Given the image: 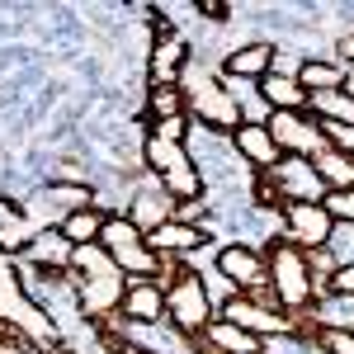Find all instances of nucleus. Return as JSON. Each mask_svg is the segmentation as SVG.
<instances>
[{
	"label": "nucleus",
	"mask_w": 354,
	"mask_h": 354,
	"mask_svg": "<svg viewBox=\"0 0 354 354\" xmlns=\"http://www.w3.org/2000/svg\"><path fill=\"white\" fill-rule=\"evenodd\" d=\"M71 279H76V312L85 322H109L123 307V293H128V279L123 270L109 260L104 245H76L71 250Z\"/></svg>",
	"instance_id": "nucleus-1"
},
{
	"label": "nucleus",
	"mask_w": 354,
	"mask_h": 354,
	"mask_svg": "<svg viewBox=\"0 0 354 354\" xmlns=\"http://www.w3.org/2000/svg\"><path fill=\"white\" fill-rule=\"evenodd\" d=\"M142 165H147V175L161 185L170 198H175V208H189L203 198V170L194 161L189 142H161V137H142Z\"/></svg>",
	"instance_id": "nucleus-2"
},
{
	"label": "nucleus",
	"mask_w": 354,
	"mask_h": 354,
	"mask_svg": "<svg viewBox=\"0 0 354 354\" xmlns=\"http://www.w3.org/2000/svg\"><path fill=\"white\" fill-rule=\"evenodd\" d=\"M265 265H270V288L279 307L288 312V317H307L312 307H317V283H312V270H307V250H298L293 241H283V236H274L265 245Z\"/></svg>",
	"instance_id": "nucleus-3"
},
{
	"label": "nucleus",
	"mask_w": 354,
	"mask_h": 354,
	"mask_svg": "<svg viewBox=\"0 0 354 354\" xmlns=\"http://www.w3.org/2000/svg\"><path fill=\"white\" fill-rule=\"evenodd\" d=\"M100 245L109 250V260L123 270V279H161L165 283L170 274L180 270V260H161V255L147 245V232H137L123 213H109Z\"/></svg>",
	"instance_id": "nucleus-4"
},
{
	"label": "nucleus",
	"mask_w": 354,
	"mask_h": 354,
	"mask_svg": "<svg viewBox=\"0 0 354 354\" xmlns=\"http://www.w3.org/2000/svg\"><path fill=\"white\" fill-rule=\"evenodd\" d=\"M180 90H185V104H189L194 128H208V133H222V137H232L236 128H241V109H236V100H232V90L222 85L218 71L189 66L185 81H180Z\"/></svg>",
	"instance_id": "nucleus-5"
},
{
	"label": "nucleus",
	"mask_w": 354,
	"mask_h": 354,
	"mask_svg": "<svg viewBox=\"0 0 354 354\" xmlns=\"http://www.w3.org/2000/svg\"><path fill=\"white\" fill-rule=\"evenodd\" d=\"M213 317H218V302L208 293L203 274L180 265L165 279V322L180 330L185 340H194V335H203V330L213 326Z\"/></svg>",
	"instance_id": "nucleus-6"
},
{
	"label": "nucleus",
	"mask_w": 354,
	"mask_h": 354,
	"mask_svg": "<svg viewBox=\"0 0 354 354\" xmlns=\"http://www.w3.org/2000/svg\"><path fill=\"white\" fill-rule=\"evenodd\" d=\"M270 137L279 142V151L283 156H302V161H317L322 151H326V133H322V123L312 118V113H288L279 109L270 113Z\"/></svg>",
	"instance_id": "nucleus-7"
},
{
	"label": "nucleus",
	"mask_w": 354,
	"mask_h": 354,
	"mask_svg": "<svg viewBox=\"0 0 354 354\" xmlns=\"http://www.w3.org/2000/svg\"><path fill=\"white\" fill-rule=\"evenodd\" d=\"M213 270L236 288V293H255L260 283H270V265H265V250H255V245L245 241H232L222 245L218 255H213Z\"/></svg>",
	"instance_id": "nucleus-8"
},
{
	"label": "nucleus",
	"mask_w": 354,
	"mask_h": 354,
	"mask_svg": "<svg viewBox=\"0 0 354 354\" xmlns=\"http://www.w3.org/2000/svg\"><path fill=\"white\" fill-rule=\"evenodd\" d=\"M279 218H283V241H293L298 250H322L335 227L326 203H283Z\"/></svg>",
	"instance_id": "nucleus-9"
},
{
	"label": "nucleus",
	"mask_w": 354,
	"mask_h": 354,
	"mask_svg": "<svg viewBox=\"0 0 354 354\" xmlns=\"http://www.w3.org/2000/svg\"><path fill=\"white\" fill-rule=\"evenodd\" d=\"M279 194H283V203H326V185L317 180V165L302 161V156H283L279 170H270Z\"/></svg>",
	"instance_id": "nucleus-10"
},
{
	"label": "nucleus",
	"mask_w": 354,
	"mask_h": 354,
	"mask_svg": "<svg viewBox=\"0 0 354 354\" xmlns=\"http://www.w3.org/2000/svg\"><path fill=\"white\" fill-rule=\"evenodd\" d=\"M123 218L133 222L137 232H147V236H151L156 227H165V222L175 218V198H170L156 180H142V185L128 194V213H123Z\"/></svg>",
	"instance_id": "nucleus-11"
},
{
	"label": "nucleus",
	"mask_w": 354,
	"mask_h": 354,
	"mask_svg": "<svg viewBox=\"0 0 354 354\" xmlns=\"http://www.w3.org/2000/svg\"><path fill=\"white\" fill-rule=\"evenodd\" d=\"M227 142H232V151L241 156V165H250L255 175H270V170H279V161H283V151H279V142L270 137L265 123H241Z\"/></svg>",
	"instance_id": "nucleus-12"
},
{
	"label": "nucleus",
	"mask_w": 354,
	"mask_h": 354,
	"mask_svg": "<svg viewBox=\"0 0 354 354\" xmlns=\"http://www.w3.org/2000/svg\"><path fill=\"white\" fill-rule=\"evenodd\" d=\"M147 245L161 255V260H189L198 255L203 245H208V227H198V222H185V218H170L165 227H156Z\"/></svg>",
	"instance_id": "nucleus-13"
},
{
	"label": "nucleus",
	"mask_w": 354,
	"mask_h": 354,
	"mask_svg": "<svg viewBox=\"0 0 354 354\" xmlns=\"http://www.w3.org/2000/svg\"><path fill=\"white\" fill-rule=\"evenodd\" d=\"M118 317L133 322V326H156V322H165V283L161 279H128V293H123Z\"/></svg>",
	"instance_id": "nucleus-14"
},
{
	"label": "nucleus",
	"mask_w": 354,
	"mask_h": 354,
	"mask_svg": "<svg viewBox=\"0 0 354 354\" xmlns=\"http://www.w3.org/2000/svg\"><path fill=\"white\" fill-rule=\"evenodd\" d=\"M189 71V43L175 33L165 43H151V57H147V85L151 90H165V85H180Z\"/></svg>",
	"instance_id": "nucleus-15"
},
{
	"label": "nucleus",
	"mask_w": 354,
	"mask_h": 354,
	"mask_svg": "<svg viewBox=\"0 0 354 354\" xmlns=\"http://www.w3.org/2000/svg\"><path fill=\"white\" fill-rule=\"evenodd\" d=\"M71 250L76 245L62 236V227H38L28 232V241L15 250L19 265H57V270H71Z\"/></svg>",
	"instance_id": "nucleus-16"
},
{
	"label": "nucleus",
	"mask_w": 354,
	"mask_h": 354,
	"mask_svg": "<svg viewBox=\"0 0 354 354\" xmlns=\"http://www.w3.org/2000/svg\"><path fill=\"white\" fill-rule=\"evenodd\" d=\"M274 43H265V38H260V43H245V48H232V53H227V62H222V71L218 76H227V81H265V76H270L274 71Z\"/></svg>",
	"instance_id": "nucleus-17"
},
{
	"label": "nucleus",
	"mask_w": 354,
	"mask_h": 354,
	"mask_svg": "<svg viewBox=\"0 0 354 354\" xmlns=\"http://www.w3.org/2000/svg\"><path fill=\"white\" fill-rule=\"evenodd\" d=\"M203 345L213 354H270V340L241 330L236 322H227V317H213V326L203 330Z\"/></svg>",
	"instance_id": "nucleus-18"
},
{
	"label": "nucleus",
	"mask_w": 354,
	"mask_h": 354,
	"mask_svg": "<svg viewBox=\"0 0 354 354\" xmlns=\"http://www.w3.org/2000/svg\"><path fill=\"white\" fill-rule=\"evenodd\" d=\"M255 90H260V100H265L274 113H279V109L307 113V100H312V95H307V90L298 85V76H279V71H270V76L255 85Z\"/></svg>",
	"instance_id": "nucleus-19"
},
{
	"label": "nucleus",
	"mask_w": 354,
	"mask_h": 354,
	"mask_svg": "<svg viewBox=\"0 0 354 354\" xmlns=\"http://www.w3.org/2000/svg\"><path fill=\"white\" fill-rule=\"evenodd\" d=\"M307 322L317 330H354V293H322Z\"/></svg>",
	"instance_id": "nucleus-20"
},
{
	"label": "nucleus",
	"mask_w": 354,
	"mask_h": 354,
	"mask_svg": "<svg viewBox=\"0 0 354 354\" xmlns=\"http://www.w3.org/2000/svg\"><path fill=\"white\" fill-rule=\"evenodd\" d=\"M43 198L57 203V227H62V218H71V213H81V208H100V203H95V189H90L85 180H53V185L43 189Z\"/></svg>",
	"instance_id": "nucleus-21"
},
{
	"label": "nucleus",
	"mask_w": 354,
	"mask_h": 354,
	"mask_svg": "<svg viewBox=\"0 0 354 354\" xmlns=\"http://www.w3.org/2000/svg\"><path fill=\"white\" fill-rule=\"evenodd\" d=\"M298 85L307 90V95L340 90V85H345V62H322V57H312V62H302V66H298Z\"/></svg>",
	"instance_id": "nucleus-22"
},
{
	"label": "nucleus",
	"mask_w": 354,
	"mask_h": 354,
	"mask_svg": "<svg viewBox=\"0 0 354 354\" xmlns=\"http://www.w3.org/2000/svg\"><path fill=\"white\" fill-rule=\"evenodd\" d=\"M104 222H109V213H104V208H81V213L62 218V236H66L71 245H100Z\"/></svg>",
	"instance_id": "nucleus-23"
},
{
	"label": "nucleus",
	"mask_w": 354,
	"mask_h": 354,
	"mask_svg": "<svg viewBox=\"0 0 354 354\" xmlns=\"http://www.w3.org/2000/svg\"><path fill=\"white\" fill-rule=\"evenodd\" d=\"M317 180L326 185L330 194H345V189H354V161L345 156V151H335V147H326L322 156H317Z\"/></svg>",
	"instance_id": "nucleus-24"
},
{
	"label": "nucleus",
	"mask_w": 354,
	"mask_h": 354,
	"mask_svg": "<svg viewBox=\"0 0 354 354\" xmlns=\"http://www.w3.org/2000/svg\"><path fill=\"white\" fill-rule=\"evenodd\" d=\"M307 113L317 123H354V100L345 90H326V95H312L307 100Z\"/></svg>",
	"instance_id": "nucleus-25"
},
{
	"label": "nucleus",
	"mask_w": 354,
	"mask_h": 354,
	"mask_svg": "<svg viewBox=\"0 0 354 354\" xmlns=\"http://www.w3.org/2000/svg\"><path fill=\"white\" fill-rule=\"evenodd\" d=\"M165 118H189L185 90L165 85V90H147V123H165Z\"/></svg>",
	"instance_id": "nucleus-26"
},
{
	"label": "nucleus",
	"mask_w": 354,
	"mask_h": 354,
	"mask_svg": "<svg viewBox=\"0 0 354 354\" xmlns=\"http://www.w3.org/2000/svg\"><path fill=\"white\" fill-rule=\"evenodd\" d=\"M326 255L335 260V270H350L354 265V222H335V227H330Z\"/></svg>",
	"instance_id": "nucleus-27"
},
{
	"label": "nucleus",
	"mask_w": 354,
	"mask_h": 354,
	"mask_svg": "<svg viewBox=\"0 0 354 354\" xmlns=\"http://www.w3.org/2000/svg\"><path fill=\"white\" fill-rule=\"evenodd\" d=\"M250 198H255V208H283V194L274 185V175H250Z\"/></svg>",
	"instance_id": "nucleus-28"
},
{
	"label": "nucleus",
	"mask_w": 354,
	"mask_h": 354,
	"mask_svg": "<svg viewBox=\"0 0 354 354\" xmlns=\"http://www.w3.org/2000/svg\"><path fill=\"white\" fill-rule=\"evenodd\" d=\"M147 133L161 137V142H189L194 123H189V118H165V123H147Z\"/></svg>",
	"instance_id": "nucleus-29"
},
{
	"label": "nucleus",
	"mask_w": 354,
	"mask_h": 354,
	"mask_svg": "<svg viewBox=\"0 0 354 354\" xmlns=\"http://www.w3.org/2000/svg\"><path fill=\"white\" fill-rule=\"evenodd\" d=\"M322 133H326V147L345 151L354 161V123H322Z\"/></svg>",
	"instance_id": "nucleus-30"
},
{
	"label": "nucleus",
	"mask_w": 354,
	"mask_h": 354,
	"mask_svg": "<svg viewBox=\"0 0 354 354\" xmlns=\"http://www.w3.org/2000/svg\"><path fill=\"white\" fill-rule=\"evenodd\" d=\"M322 354H354V330H317Z\"/></svg>",
	"instance_id": "nucleus-31"
},
{
	"label": "nucleus",
	"mask_w": 354,
	"mask_h": 354,
	"mask_svg": "<svg viewBox=\"0 0 354 354\" xmlns=\"http://www.w3.org/2000/svg\"><path fill=\"white\" fill-rule=\"evenodd\" d=\"M326 213L335 222H354V189L345 194H326Z\"/></svg>",
	"instance_id": "nucleus-32"
},
{
	"label": "nucleus",
	"mask_w": 354,
	"mask_h": 354,
	"mask_svg": "<svg viewBox=\"0 0 354 354\" xmlns=\"http://www.w3.org/2000/svg\"><path fill=\"white\" fill-rule=\"evenodd\" d=\"M198 15H203V19L227 24V19H232V5H222V0H203V5H198Z\"/></svg>",
	"instance_id": "nucleus-33"
},
{
	"label": "nucleus",
	"mask_w": 354,
	"mask_h": 354,
	"mask_svg": "<svg viewBox=\"0 0 354 354\" xmlns=\"http://www.w3.org/2000/svg\"><path fill=\"white\" fill-rule=\"evenodd\" d=\"M326 293H354V265H350V270H340L335 279H330Z\"/></svg>",
	"instance_id": "nucleus-34"
},
{
	"label": "nucleus",
	"mask_w": 354,
	"mask_h": 354,
	"mask_svg": "<svg viewBox=\"0 0 354 354\" xmlns=\"http://www.w3.org/2000/svg\"><path fill=\"white\" fill-rule=\"evenodd\" d=\"M340 62H345V66H354V28L340 38Z\"/></svg>",
	"instance_id": "nucleus-35"
},
{
	"label": "nucleus",
	"mask_w": 354,
	"mask_h": 354,
	"mask_svg": "<svg viewBox=\"0 0 354 354\" xmlns=\"http://www.w3.org/2000/svg\"><path fill=\"white\" fill-rule=\"evenodd\" d=\"M340 90H345V95L354 100V66H345V85H340Z\"/></svg>",
	"instance_id": "nucleus-36"
}]
</instances>
